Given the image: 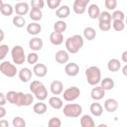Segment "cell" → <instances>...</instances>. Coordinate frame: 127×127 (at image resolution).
Wrapping results in <instances>:
<instances>
[{"label": "cell", "instance_id": "6da1fadb", "mask_svg": "<svg viewBox=\"0 0 127 127\" xmlns=\"http://www.w3.org/2000/svg\"><path fill=\"white\" fill-rule=\"evenodd\" d=\"M83 44V40L81 36L79 35H75L66 40L65 46L70 53H75L81 48Z\"/></svg>", "mask_w": 127, "mask_h": 127}, {"label": "cell", "instance_id": "7a4b0ae2", "mask_svg": "<svg viewBox=\"0 0 127 127\" xmlns=\"http://www.w3.org/2000/svg\"><path fill=\"white\" fill-rule=\"evenodd\" d=\"M30 89L39 100H45L47 96L48 93L46 88L39 81H33L30 85Z\"/></svg>", "mask_w": 127, "mask_h": 127}, {"label": "cell", "instance_id": "3957f363", "mask_svg": "<svg viewBox=\"0 0 127 127\" xmlns=\"http://www.w3.org/2000/svg\"><path fill=\"white\" fill-rule=\"evenodd\" d=\"M85 73L88 83L91 85H95L99 83L101 79L100 69L96 66H91L87 68Z\"/></svg>", "mask_w": 127, "mask_h": 127}, {"label": "cell", "instance_id": "277c9868", "mask_svg": "<svg viewBox=\"0 0 127 127\" xmlns=\"http://www.w3.org/2000/svg\"><path fill=\"white\" fill-rule=\"evenodd\" d=\"M63 111L66 117L76 118L81 113L82 108L78 104H67L64 106Z\"/></svg>", "mask_w": 127, "mask_h": 127}, {"label": "cell", "instance_id": "5b68a950", "mask_svg": "<svg viewBox=\"0 0 127 127\" xmlns=\"http://www.w3.org/2000/svg\"><path fill=\"white\" fill-rule=\"evenodd\" d=\"M13 62L17 64H22L25 61V55L22 48L19 46H14L11 51Z\"/></svg>", "mask_w": 127, "mask_h": 127}, {"label": "cell", "instance_id": "8992f818", "mask_svg": "<svg viewBox=\"0 0 127 127\" xmlns=\"http://www.w3.org/2000/svg\"><path fill=\"white\" fill-rule=\"evenodd\" d=\"M0 68L1 72L8 77H13L16 73V68L8 61L2 63Z\"/></svg>", "mask_w": 127, "mask_h": 127}, {"label": "cell", "instance_id": "52a82bcc", "mask_svg": "<svg viewBox=\"0 0 127 127\" xmlns=\"http://www.w3.org/2000/svg\"><path fill=\"white\" fill-rule=\"evenodd\" d=\"M18 99L15 104L17 106H29L33 101V97L30 94H23L18 92Z\"/></svg>", "mask_w": 127, "mask_h": 127}, {"label": "cell", "instance_id": "ba28073f", "mask_svg": "<svg viewBox=\"0 0 127 127\" xmlns=\"http://www.w3.org/2000/svg\"><path fill=\"white\" fill-rule=\"evenodd\" d=\"M79 94V89L76 87L73 86L68 88L64 91L63 97L66 101H73L77 98Z\"/></svg>", "mask_w": 127, "mask_h": 127}, {"label": "cell", "instance_id": "9c48e42d", "mask_svg": "<svg viewBox=\"0 0 127 127\" xmlns=\"http://www.w3.org/2000/svg\"><path fill=\"white\" fill-rule=\"evenodd\" d=\"M89 0H76L73 4V9L75 13L78 14L83 13L86 8V6Z\"/></svg>", "mask_w": 127, "mask_h": 127}, {"label": "cell", "instance_id": "30bf717a", "mask_svg": "<svg viewBox=\"0 0 127 127\" xmlns=\"http://www.w3.org/2000/svg\"><path fill=\"white\" fill-rule=\"evenodd\" d=\"M65 71L68 75L73 76L78 73L79 71V67L75 63H70L65 66Z\"/></svg>", "mask_w": 127, "mask_h": 127}, {"label": "cell", "instance_id": "8fae6325", "mask_svg": "<svg viewBox=\"0 0 127 127\" xmlns=\"http://www.w3.org/2000/svg\"><path fill=\"white\" fill-rule=\"evenodd\" d=\"M63 35L61 33L54 31L50 35V41L54 45L61 44L63 41Z\"/></svg>", "mask_w": 127, "mask_h": 127}, {"label": "cell", "instance_id": "7c38bea8", "mask_svg": "<svg viewBox=\"0 0 127 127\" xmlns=\"http://www.w3.org/2000/svg\"><path fill=\"white\" fill-rule=\"evenodd\" d=\"M105 95L104 90L100 86H97L94 88L91 91V97L94 100L102 99Z\"/></svg>", "mask_w": 127, "mask_h": 127}, {"label": "cell", "instance_id": "4fadbf2b", "mask_svg": "<svg viewBox=\"0 0 127 127\" xmlns=\"http://www.w3.org/2000/svg\"><path fill=\"white\" fill-rule=\"evenodd\" d=\"M118 103L113 99H107L104 104V106L106 110L109 112H113L118 108Z\"/></svg>", "mask_w": 127, "mask_h": 127}, {"label": "cell", "instance_id": "5bb4252c", "mask_svg": "<svg viewBox=\"0 0 127 127\" xmlns=\"http://www.w3.org/2000/svg\"><path fill=\"white\" fill-rule=\"evenodd\" d=\"M16 12L20 15L25 14L28 11L29 6L27 3L24 2L17 3L15 5Z\"/></svg>", "mask_w": 127, "mask_h": 127}, {"label": "cell", "instance_id": "9a60e30c", "mask_svg": "<svg viewBox=\"0 0 127 127\" xmlns=\"http://www.w3.org/2000/svg\"><path fill=\"white\" fill-rule=\"evenodd\" d=\"M32 76L31 71L27 68H22L19 73V77L21 81L26 82L29 81Z\"/></svg>", "mask_w": 127, "mask_h": 127}, {"label": "cell", "instance_id": "2e32d148", "mask_svg": "<svg viewBox=\"0 0 127 127\" xmlns=\"http://www.w3.org/2000/svg\"><path fill=\"white\" fill-rule=\"evenodd\" d=\"M33 70L35 74L40 77L45 76L47 72L46 66L42 64H38L35 65L33 68Z\"/></svg>", "mask_w": 127, "mask_h": 127}, {"label": "cell", "instance_id": "e0dca14e", "mask_svg": "<svg viewBox=\"0 0 127 127\" xmlns=\"http://www.w3.org/2000/svg\"><path fill=\"white\" fill-rule=\"evenodd\" d=\"M63 85L62 83L59 80L54 81L50 85V89L54 94H60L63 90Z\"/></svg>", "mask_w": 127, "mask_h": 127}, {"label": "cell", "instance_id": "ac0fdd59", "mask_svg": "<svg viewBox=\"0 0 127 127\" xmlns=\"http://www.w3.org/2000/svg\"><path fill=\"white\" fill-rule=\"evenodd\" d=\"M43 45V42L39 38H34L29 41L30 48L33 50H39Z\"/></svg>", "mask_w": 127, "mask_h": 127}, {"label": "cell", "instance_id": "d6986e66", "mask_svg": "<svg viewBox=\"0 0 127 127\" xmlns=\"http://www.w3.org/2000/svg\"><path fill=\"white\" fill-rule=\"evenodd\" d=\"M56 60L60 64H64L68 60V55L67 53L64 50L58 51L56 54Z\"/></svg>", "mask_w": 127, "mask_h": 127}, {"label": "cell", "instance_id": "ffe728a7", "mask_svg": "<svg viewBox=\"0 0 127 127\" xmlns=\"http://www.w3.org/2000/svg\"><path fill=\"white\" fill-rule=\"evenodd\" d=\"M88 14L92 18H96L100 15V9L95 4H91L88 8Z\"/></svg>", "mask_w": 127, "mask_h": 127}, {"label": "cell", "instance_id": "44dd1931", "mask_svg": "<svg viewBox=\"0 0 127 127\" xmlns=\"http://www.w3.org/2000/svg\"><path fill=\"white\" fill-rule=\"evenodd\" d=\"M70 13V9L68 6L66 5L62 6L58 9L56 11V14L57 16L60 18L66 17Z\"/></svg>", "mask_w": 127, "mask_h": 127}, {"label": "cell", "instance_id": "7402d4cb", "mask_svg": "<svg viewBox=\"0 0 127 127\" xmlns=\"http://www.w3.org/2000/svg\"><path fill=\"white\" fill-rule=\"evenodd\" d=\"M81 125L83 127H94V123L92 118L89 115L83 116L80 120Z\"/></svg>", "mask_w": 127, "mask_h": 127}, {"label": "cell", "instance_id": "603a6c76", "mask_svg": "<svg viewBox=\"0 0 127 127\" xmlns=\"http://www.w3.org/2000/svg\"><path fill=\"white\" fill-rule=\"evenodd\" d=\"M41 29V27L40 25L36 23H31L27 27V31L31 35L38 34L40 32Z\"/></svg>", "mask_w": 127, "mask_h": 127}, {"label": "cell", "instance_id": "cb8c5ba5", "mask_svg": "<svg viewBox=\"0 0 127 127\" xmlns=\"http://www.w3.org/2000/svg\"><path fill=\"white\" fill-rule=\"evenodd\" d=\"M90 111L94 116H99L103 112V109L99 103H93L90 106Z\"/></svg>", "mask_w": 127, "mask_h": 127}, {"label": "cell", "instance_id": "d4e9b609", "mask_svg": "<svg viewBox=\"0 0 127 127\" xmlns=\"http://www.w3.org/2000/svg\"><path fill=\"white\" fill-rule=\"evenodd\" d=\"M0 11L3 15L8 16L12 14L13 9L11 5L8 3H2L1 1Z\"/></svg>", "mask_w": 127, "mask_h": 127}, {"label": "cell", "instance_id": "484cf974", "mask_svg": "<svg viewBox=\"0 0 127 127\" xmlns=\"http://www.w3.org/2000/svg\"><path fill=\"white\" fill-rule=\"evenodd\" d=\"M108 67L111 71H117L120 69L121 64L118 60L112 59L109 62Z\"/></svg>", "mask_w": 127, "mask_h": 127}, {"label": "cell", "instance_id": "4316f807", "mask_svg": "<svg viewBox=\"0 0 127 127\" xmlns=\"http://www.w3.org/2000/svg\"><path fill=\"white\" fill-rule=\"evenodd\" d=\"M6 99L11 104H16L18 99V94L15 91H10L6 94Z\"/></svg>", "mask_w": 127, "mask_h": 127}, {"label": "cell", "instance_id": "83f0119b", "mask_svg": "<svg viewBox=\"0 0 127 127\" xmlns=\"http://www.w3.org/2000/svg\"><path fill=\"white\" fill-rule=\"evenodd\" d=\"M114 85L113 80L109 77L104 78L101 82V86L104 90H110L113 88Z\"/></svg>", "mask_w": 127, "mask_h": 127}, {"label": "cell", "instance_id": "f1b7e54d", "mask_svg": "<svg viewBox=\"0 0 127 127\" xmlns=\"http://www.w3.org/2000/svg\"><path fill=\"white\" fill-rule=\"evenodd\" d=\"M49 103L50 105L54 108L60 109L63 106L62 101L59 98L52 97L49 99Z\"/></svg>", "mask_w": 127, "mask_h": 127}, {"label": "cell", "instance_id": "f546056e", "mask_svg": "<svg viewBox=\"0 0 127 127\" xmlns=\"http://www.w3.org/2000/svg\"><path fill=\"white\" fill-rule=\"evenodd\" d=\"M34 111L38 114H42L45 113L47 110V106L44 103L40 102L34 105L33 107Z\"/></svg>", "mask_w": 127, "mask_h": 127}, {"label": "cell", "instance_id": "4dcf8cb0", "mask_svg": "<svg viewBox=\"0 0 127 127\" xmlns=\"http://www.w3.org/2000/svg\"><path fill=\"white\" fill-rule=\"evenodd\" d=\"M42 16V12L39 9L33 8L30 12V18L34 20H39Z\"/></svg>", "mask_w": 127, "mask_h": 127}, {"label": "cell", "instance_id": "1f68e13d", "mask_svg": "<svg viewBox=\"0 0 127 127\" xmlns=\"http://www.w3.org/2000/svg\"><path fill=\"white\" fill-rule=\"evenodd\" d=\"M84 35L86 39L89 40H93L96 36L95 30L91 27H87L84 31Z\"/></svg>", "mask_w": 127, "mask_h": 127}, {"label": "cell", "instance_id": "d6a6232c", "mask_svg": "<svg viewBox=\"0 0 127 127\" xmlns=\"http://www.w3.org/2000/svg\"><path fill=\"white\" fill-rule=\"evenodd\" d=\"M66 23L63 21H58L54 24V29L55 31L61 33L66 29Z\"/></svg>", "mask_w": 127, "mask_h": 127}, {"label": "cell", "instance_id": "836d02e7", "mask_svg": "<svg viewBox=\"0 0 127 127\" xmlns=\"http://www.w3.org/2000/svg\"><path fill=\"white\" fill-rule=\"evenodd\" d=\"M13 23L16 26L22 27L25 25V20L21 16H16L13 19Z\"/></svg>", "mask_w": 127, "mask_h": 127}, {"label": "cell", "instance_id": "e575fe53", "mask_svg": "<svg viewBox=\"0 0 127 127\" xmlns=\"http://www.w3.org/2000/svg\"><path fill=\"white\" fill-rule=\"evenodd\" d=\"M12 123L15 127H24L25 126L24 120L19 117L14 118L12 121Z\"/></svg>", "mask_w": 127, "mask_h": 127}, {"label": "cell", "instance_id": "d590c367", "mask_svg": "<svg viewBox=\"0 0 127 127\" xmlns=\"http://www.w3.org/2000/svg\"><path fill=\"white\" fill-rule=\"evenodd\" d=\"M111 14L105 11L102 12L99 16V21H110L111 20Z\"/></svg>", "mask_w": 127, "mask_h": 127}, {"label": "cell", "instance_id": "8d00e7d4", "mask_svg": "<svg viewBox=\"0 0 127 127\" xmlns=\"http://www.w3.org/2000/svg\"><path fill=\"white\" fill-rule=\"evenodd\" d=\"M124 24L122 20H115L113 23V27L115 30L119 31L122 30L124 28Z\"/></svg>", "mask_w": 127, "mask_h": 127}, {"label": "cell", "instance_id": "74e56055", "mask_svg": "<svg viewBox=\"0 0 127 127\" xmlns=\"http://www.w3.org/2000/svg\"><path fill=\"white\" fill-rule=\"evenodd\" d=\"M31 5L33 8L38 9L42 8L44 5V2L43 0H32L31 1Z\"/></svg>", "mask_w": 127, "mask_h": 127}, {"label": "cell", "instance_id": "f35d334b", "mask_svg": "<svg viewBox=\"0 0 127 127\" xmlns=\"http://www.w3.org/2000/svg\"><path fill=\"white\" fill-rule=\"evenodd\" d=\"M99 28L103 31H108L111 28L110 21H99Z\"/></svg>", "mask_w": 127, "mask_h": 127}, {"label": "cell", "instance_id": "ab89813d", "mask_svg": "<svg viewBox=\"0 0 127 127\" xmlns=\"http://www.w3.org/2000/svg\"><path fill=\"white\" fill-rule=\"evenodd\" d=\"M112 18L115 20H122L124 19L125 15L124 13L120 10H116L112 14Z\"/></svg>", "mask_w": 127, "mask_h": 127}, {"label": "cell", "instance_id": "60d3db41", "mask_svg": "<svg viewBox=\"0 0 127 127\" xmlns=\"http://www.w3.org/2000/svg\"><path fill=\"white\" fill-rule=\"evenodd\" d=\"M61 123L58 118H52L49 122L48 126L49 127H59L61 126Z\"/></svg>", "mask_w": 127, "mask_h": 127}, {"label": "cell", "instance_id": "b9f144b4", "mask_svg": "<svg viewBox=\"0 0 127 127\" xmlns=\"http://www.w3.org/2000/svg\"><path fill=\"white\" fill-rule=\"evenodd\" d=\"M8 51V47L6 45L3 44L0 46V59L1 60L5 57Z\"/></svg>", "mask_w": 127, "mask_h": 127}, {"label": "cell", "instance_id": "7bdbcfd3", "mask_svg": "<svg viewBox=\"0 0 127 127\" xmlns=\"http://www.w3.org/2000/svg\"><path fill=\"white\" fill-rule=\"evenodd\" d=\"M38 55L34 53H30L28 55L27 57V61L30 64H34L38 60Z\"/></svg>", "mask_w": 127, "mask_h": 127}, {"label": "cell", "instance_id": "ee69618b", "mask_svg": "<svg viewBox=\"0 0 127 127\" xmlns=\"http://www.w3.org/2000/svg\"><path fill=\"white\" fill-rule=\"evenodd\" d=\"M105 4L108 9H113L116 6L117 1L116 0H106Z\"/></svg>", "mask_w": 127, "mask_h": 127}, {"label": "cell", "instance_id": "f6af8a7d", "mask_svg": "<svg viewBox=\"0 0 127 127\" xmlns=\"http://www.w3.org/2000/svg\"><path fill=\"white\" fill-rule=\"evenodd\" d=\"M48 6L52 9H54L58 7L61 2L60 0H52L47 1Z\"/></svg>", "mask_w": 127, "mask_h": 127}, {"label": "cell", "instance_id": "bcb514c9", "mask_svg": "<svg viewBox=\"0 0 127 127\" xmlns=\"http://www.w3.org/2000/svg\"><path fill=\"white\" fill-rule=\"evenodd\" d=\"M0 125L1 127H7L8 126V123L6 120H1L0 122Z\"/></svg>", "mask_w": 127, "mask_h": 127}, {"label": "cell", "instance_id": "7dc6e473", "mask_svg": "<svg viewBox=\"0 0 127 127\" xmlns=\"http://www.w3.org/2000/svg\"><path fill=\"white\" fill-rule=\"evenodd\" d=\"M5 103H6V101H5L4 97L2 93H0V105H4L5 104Z\"/></svg>", "mask_w": 127, "mask_h": 127}, {"label": "cell", "instance_id": "c3c4849f", "mask_svg": "<svg viewBox=\"0 0 127 127\" xmlns=\"http://www.w3.org/2000/svg\"><path fill=\"white\" fill-rule=\"evenodd\" d=\"M6 113V111L4 108L2 107H0V117L2 118L3 116H4Z\"/></svg>", "mask_w": 127, "mask_h": 127}, {"label": "cell", "instance_id": "681fc988", "mask_svg": "<svg viewBox=\"0 0 127 127\" xmlns=\"http://www.w3.org/2000/svg\"><path fill=\"white\" fill-rule=\"evenodd\" d=\"M122 59L125 62H127V51H125L122 55Z\"/></svg>", "mask_w": 127, "mask_h": 127}]
</instances>
